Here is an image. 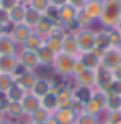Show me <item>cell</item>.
I'll use <instances>...</instances> for the list:
<instances>
[{
    "label": "cell",
    "mask_w": 121,
    "mask_h": 124,
    "mask_svg": "<svg viewBox=\"0 0 121 124\" xmlns=\"http://www.w3.org/2000/svg\"><path fill=\"white\" fill-rule=\"evenodd\" d=\"M3 111H5V117H9L12 121H20V119L25 117L20 103H9V101H5L3 103Z\"/></svg>",
    "instance_id": "obj_15"
},
{
    "label": "cell",
    "mask_w": 121,
    "mask_h": 124,
    "mask_svg": "<svg viewBox=\"0 0 121 124\" xmlns=\"http://www.w3.org/2000/svg\"><path fill=\"white\" fill-rule=\"evenodd\" d=\"M48 5H50V0H30L27 7L37 10V12H40V13L43 15V12L48 8Z\"/></svg>",
    "instance_id": "obj_34"
},
{
    "label": "cell",
    "mask_w": 121,
    "mask_h": 124,
    "mask_svg": "<svg viewBox=\"0 0 121 124\" xmlns=\"http://www.w3.org/2000/svg\"><path fill=\"white\" fill-rule=\"evenodd\" d=\"M75 61H76V56H71V55H66L63 51H58L55 55V60H53V71L55 75L61 76L63 79H68V78L73 76V66Z\"/></svg>",
    "instance_id": "obj_2"
},
{
    "label": "cell",
    "mask_w": 121,
    "mask_h": 124,
    "mask_svg": "<svg viewBox=\"0 0 121 124\" xmlns=\"http://www.w3.org/2000/svg\"><path fill=\"white\" fill-rule=\"evenodd\" d=\"M0 124H13V121L9 117H3V119H0Z\"/></svg>",
    "instance_id": "obj_48"
},
{
    "label": "cell",
    "mask_w": 121,
    "mask_h": 124,
    "mask_svg": "<svg viewBox=\"0 0 121 124\" xmlns=\"http://www.w3.org/2000/svg\"><path fill=\"white\" fill-rule=\"evenodd\" d=\"M13 124H30L28 119H20V121H13Z\"/></svg>",
    "instance_id": "obj_49"
},
{
    "label": "cell",
    "mask_w": 121,
    "mask_h": 124,
    "mask_svg": "<svg viewBox=\"0 0 121 124\" xmlns=\"http://www.w3.org/2000/svg\"><path fill=\"white\" fill-rule=\"evenodd\" d=\"M108 93H113V94H120L121 96V81H116V79H114L111 89H110Z\"/></svg>",
    "instance_id": "obj_41"
},
{
    "label": "cell",
    "mask_w": 121,
    "mask_h": 124,
    "mask_svg": "<svg viewBox=\"0 0 121 124\" xmlns=\"http://www.w3.org/2000/svg\"><path fill=\"white\" fill-rule=\"evenodd\" d=\"M35 96H38L40 99L45 98L47 94H50V78H43V76H38V79L35 81L33 88L30 89Z\"/></svg>",
    "instance_id": "obj_19"
},
{
    "label": "cell",
    "mask_w": 121,
    "mask_h": 124,
    "mask_svg": "<svg viewBox=\"0 0 121 124\" xmlns=\"http://www.w3.org/2000/svg\"><path fill=\"white\" fill-rule=\"evenodd\" d=\"M15 5H18V0H0V7H3L5 10L13 8Z\"/></svg>",
    "instance_id": "obj_40"
},
{
    "label": "cell",
    "mask_w": 121,
    "mask_h": 124,
    "mask_svg": "<svg viewBox=\"0 0 121 124\" xmlns=\"http://www.w3.org/2000/svg\"><path fill=\"white\" fill-rule=\"evenodd\" d=\"M32 31H33V30L30 28V27H27L25 23H17V25H9V27H7V33L13 38V41H15L18 46L23 45V41L28 38V35H30Z\"/></svg>",
    "instance_id": "obj_9"
},
{
    "label": "cell",
    "mask_w": 121,
    "mask_h": 124,
    "mask_svg": "<svg viewBox=\"0 0 121 124\" xmlns=\"http://www.w3.org/2000/svg\"><path fill=\"white\" fill-rule=\"evenodd\" d=\"M13 75H9V73H0V94H5L9 91L12 85H13Z\"/></svg>",
    "instance_id": "obj_33"
},
{
    "label": "cell",
    "mask_w": 121,
    "mask_h": 124,
    "mask_svg": "<svg viewBox=\"0 0 121 124\" xmlns=\"http://www.w3.org/2000/svg\"><path fill=\"white\" fill-rule=\"evenodd\" d=\"M106 111H121V96L108 93L106 99Z\"/></svg>",
    "instance_id": "obj_31"
},
{
    "label": "cell",
    "mask_w": 121,
    "mask_h": 124,
    "mask_svg": "<svg viewBox=\"0 0 121 124\" xmlns=\"http://www.w3.org/2000/svg\"><path fill=\"white\" fill-rule=\"evenodd\" d=\"M3 103H5V98L0 96V119L5 117V111H3Z\"/></svg>",
    "instance_id": "obj_45"
},
{
    "label": "cell",
    "mask_w": 121,
    "mask_h": 124,
    "mask_svg": "<svg viewBox=\"0 0 121 124\" xmlns=\"http://www.w3.org/2000/svg\"><path fill=\"white\" fill-rule=\"evenodd\" d=\"M0 23L9 27L10 25V17H9V10H5L3 7H0Z\"/></svg>",
    "instance_id": "obj_38"
},
{
    "label": "cell",
    "mask_w": 121,
    "mask_h": 124,
    "mask_svg": "<svg viewBox=\"0 0 121 124\" xmlns=\"http://www.w3.org/2000/svg\"><path fill=\"white\" fill-rule=\"evenodd\" d=\"M85 2H86V0H68V3H70L71 7H75L76 10H81V8H83Z\"/></svg>",
    "instance_id": "obj_42"
},
{
    "label": "cell",
    "mask_w": 121,
    "mask_h": 124,
    "mask_svg": "<svg viewBox=\"0 0 121 124\" xmlns=\"http://www.w3.org/2000/svg\"><path fill=\"white\" fill-rule=\"evenodd\" d=\"M75 124H101L100 117L95 114H88V113H80L75 119Z\"/></svg>",
    "instance_id": "obj_32"
},
{
    "label": "cell",
    "mask_w": 121,
    "mask_h": 124,
    "mask_svg": "<svg viewBox=\"0 0 121 124\" xmlns=\"http://www.w3.org/2000/svg\"><path fill=\"white\" fill-rule=\"evenodd\" d=\"M43 17H47V18H50L52 22H55V23H58V7H55V5H48V8L43 12Z\"/></svg>",
    "instance_id": "obj_35"
},
{
    "label": "cell",
    "mask_w": 121,
    "mask_h": 124,
    "mask_svg": "<svg viewBox=\"0 0 121 124\" xmlns=\"http://www.w3.org/2000/svg\"><path fill=\"white\" fill-rule=\"evenodd\" d=\"M50 3L60 8V7H63V5H66V3H68V0H50Z\"/></svg>",
    "instance_id": "obj_43"
},
{
    "label": "cell",
    "mask_w": 121,
    "mask_h": 124,
    "mask_svg": "<svg viewBox=\"0 0 121 124\" xmlns=\"http://www.w3.org/2000/svg\"><path fill=\"white\" fill-rule=\"evenodd\" d=\"M37 56H38V61H40V66H45V68H52L53 65V60H55V51L53 50H50V48L43 43L42 46L38 48L37 51Z\"/></svg>",
    "instance_id": "obj_13"
},
{
    "label": "cell",
    "mask_w": 121,
    "mask_h": 124,
    "mask_svg": "<svg viewBox=\"0 0 121 124\" xmlns=\"http://www.w3.org/2000/svg\"><path fill=\"white\" fill-rule=\"evenodd\" d=\"M28 2L30 0H18V3H22V5H28Z\"/></svg>",
    "instance_id": "obj_51"
},
{
    "label": "cell",
    "mask_w": 121,
    "mask_h": 124,
    "mask_svg": "<svg viewBox=\"0 0 121 124\" xmlns=\"http://www.w3.org/2000/svg\"><path fill=\"white\" fill-rule=\"evenodd\" d=\"M83 113H88V114H95V116H100L101 113H104V108L103 104H100L96 99H93L91 96L83 103Z\"/></svg>",
    "instance_id": "obj_25"
},
{
    "label": "cell",
    "mask_w": 121,
    "mask_h": 124,
    "mask_svg": "<svg viewBox=\"0 0 121 124\" xmlns=\"http://www.w3.org/2000/svg\"><path fill=\"white\" fill-rule=\"evenodd\" d=\"M83 70H86V68H85V65H83V61L76 56V61H75V66H73V76H76L78 73H81ZM73 76H71V78H73Z\"/></svg>",
    "instance_id": "obj_39"
},
{
    "label": "cell",
    "mask_w": 121,
    "mask_h": 124,
    "mask_svg": "<svg viewBox=\"0 0 121 124\" xmlns=\"http://www.w3.org/2000/svg\"><path fill=\"white\" fill-rule=\"evenodd\" d=\"M20 68L17 53L15 55H0V73H9L15 75L17 70Z\"/></svg>",
    "instance_id": "obj_11"
},
{
    "label": "cell",
    "mask_w": 121,
    "mask_h": 124,
    "mask_svg": "<svg viewBox=\"0 0 121 124\" xmlns=\"http://www.w3.org/2000/svg\"><path fill=\"white\" fill-rule=\"evenodd\" d=\"M43 124H60V123H58V119H56L55 116L52 114V116H50V117H48V119H47V121H45Z\"/></svg>",
    "instance_id": "obj_46"
},
{
    "label": "cell",
    "mask_w": 121,
    "mask_h": 124,
    "mask_svg": "<svg viewBox=\"0 0 121 124\" xmlns=\"http://www.w3.org/2000/svg\"><path fill=\"white\" fill-rule=\"evenodd\" d=\"M25 10H27V5H15L13 8L9 10V17H10V25H17V23H22L23 22V17H25Z\"/></svg>",
    "instance_id": "obj_24"
},
{
    "label": "cell",
    "mask_w": 121,
    "mask_h": 124,
    "mask_svg": "<svg viewBox=\"0 0 121 124\" xmlns=\"http://www.w3.org/2000/svg\"><path fill=\"white\" fill-rule=\"evenodd\" d=\"M17 58H18V63L23 70H28V71H37L40 68V61H38V56L35 51L32 50H25V48H18L17 51Z\"/></svg>",
    "instance_id": "obj_5"
},
{
    "label": "cell",
    "mask_w": 121,
    "mask_h": 124,
    "mask_svg": "<svg viewBox=\"0 0 121 124\" xmlns=\"http://www.w3.org/2000/svg\"><path fill=\"white\" fill-rule=\"evenodd\" d=\"M43 43H45V38H43L42 35H38L37 31H32V33L28 35V38L23 41L22 48H25V50H32V51H37Z\"/></svg>",
    "instance_id": "obj_22"
},
{
    "label": "cell",
    "mask_w": 121,
    "mask_h": 124,
    "mask_svg": "<svg viewBox=\"0 0 121 124\" xmlns=\"http://www.w3.org/2000/svg\"><path fill=\"white\" fill-rule=\"evenodd\" d=\"M25 93H27V91H25L23 88H20L17 83H13L12 88L3 94V98H5V101H9V103H20L22 98L25 96Z\"/></svg>",
    "instance_id": "obj_23"
},
{
    "label": "cell",
    "mask_w": 121,
    "mask_h": 124,
    "mask_svg": "<svg viewBox=\"0 0 121 124\" xmlns=\"http://www.w3.org/2000/svg\"><path fill=\"white\" fill-rule=\"evenodd\" d=\"M53 27H55V22H52L50 18H47V17H43V15H42V18H40V22L35 25L33 31H37L38 35H42V37L45 38L48 33L52 31V28H53Z\"/></svg>",
    "instance_id": "obj_26"
},
{
    "label": "cell",
    "mask_w": 121,
    "mask_h": 124,
    "mask_svg": "<svg viewBox=\"0 0 121 124\" xmlns=\"http://www.w3.org/2000/svg\"><path fill=\"white\" fill-rule=\"evenodd\" d=\"M110 41H111V46H120L121 43V35L114 28H110Z\"/></svg>",
    "instance_id": "obj_37"
},
{
    "label": "cell",
    "mask_w": 121,
    "mask_h": 124,
    "mask_svg": "<svg viewBox=\"0 0 121 124\" xmlns=\"http://www.w3.org/2000/svg\"><path fill=\"white\" fill-rule=\"evenodd\" d=\"M116 124H121V121H118V123H116Z\"/></svg>",
    "instance_id": "obj_52"
},
{
    "label": "cell",
    "mask_w": 121,
    "mask_h": 124,
    "mask_svg": "<svg viewBox=\"0 0 121 124\" xmlns=\"http://www.w3.org/2000/svg\"><path fill=\"white\" fill-rule=\"evenodd\" d=\"M42 108H45L50 114H53L58 109V101H56L55 94H47L45 98H42Z\"/></svg>",
    "instance_id": "obj_29"
},
{
    "label": "cell",
    "mask_w": 121,
    "mask_h": 124,
    "mask_svg": "<svg viewBox=\"0 0 121 124\" xmlns=\"http://www.w3.org/2000/svg\"><path fill=\"white\" fill-rule=\"evenodd\" d=\"M38 79V75L37 71H28V70H23V68L20 66L17 70V73L13 75V81L20 86V88H23L25 91H30L33 85H35V81Z\"/></svg>",
    "instance_id": "obj_7"
},
{
    "label": "cell",
    "mask_w": 121,
    "mask_h": 124,
    "mask_svg": "<svg viewBox=\"0 0 121 124\" xmlns=\"http://www.w3.org/2000/svg\"><path fill=\"white\" fill-rule=\"evenodd\" d=\"M18 45L13 41L9 33L0 35V55H15L18 51Z\"/></svg>",
    "instance_id": "obj_16"
},
{
    "label": "cell",
    "mask_w": 121,
    "mask_h": 124,
    "mask_svg": "<svg viewBox=\"0 0 121 124\" xmlns=\"http://www.w3.org/2000/svg\"><path fill=\"white\" fill-rule=\"evenodd\" d=\"M101 124H108V123H104V121H103V123H101Z\"/></svg>",
    "instance_id": "obj_53"
},
{
    "label": "cell",
    "mask_w": 121,
    "mask_h": 124,
    "mask_svg": "<svg viewBox=\"0 0 121 124\" xmlns=\"http://www.w3.org/2000/svg\"><path fill=\"white\" fill-rule=\"evenodd\" d=\"M111 46V41H110V28H101L96 30V37H95V48L98 50H106V48Z\"/></svg>",
    "instance_id": "obj_21"
},
{
    "label": "cell",
    "mask_w": 121,
    "mask_h": 124,
    "mask_svg": "<svg viewBox=\"0 0 121 124\" xmlns=\"http://www.w3.org/2000/svg\"><path fill=\"white\" fill-rule=\"evenodd\" d=\"M121 17V0H101V13L98 23L101 28H113Z\"/></svg>",
    "instance_id": "obj_1"
},
{
    "label": "cell",
    "mask_w": 121,
    "mask_h": 124,
    "mask_svg": "<svg viewBox=\"0 0 121 124\" xmlns=\"http://www.w3.org/2000/svg\"><path fill=\"white\" fill-rule=\"evenodd\" d=\"M106 117H104V123L108 124H116L118 121H121V111H104Z\"/></svg>",
    "instance_id": "obj_36"
},
{
    "label": "cell",
    "mask_w": 121,
    "mask_h": 124,
    "mask_svg": "<svg viewBox=\"0 0 121 124\" xmlns=\"http://www.w3.org/2000/svg\"><path fill=\"white\" fill-rule=\"evenodd\" d=\"M40 18H42V13H40V12L27 7V10H25V17H23V22H22V23H25L27 27H30V28L33 30L35 25L40 22Z\"/></svg>",
    "instance_id": "obj_28"
},
{
    "label": "cell",
    "mask_w": 121,
    "mask_h": 124,
    "mask_svg": "<svg viewBox=\"0 0 121 124\" xmlns=\"http://www.w3.org/2000/svg\"><path fill=\"white\" fill-rule=\"evenodd\" d=\"M101 50H98V48H93L91 51H83V53H80L78 58L83 61L85 68H88V70H100L101 68Z\"/></svg>",
    "instance_id": "obj_8"
},
{
    "label": "cell",
    "mask_w": 121,
    "mask_h": 124,
    "mask_svg": "<svg viewBox=\"0 0 121 124\" xmlns=\"http://www.w3.org/2000/svg\"><path fill=\"white\" fill-rule=\"evenodd\" d=\"M81 10H83L93 22H98L100 13H101V0H86Z\"/></svg>",
    "instance_id": "obj_17"
},
{
    "label": "cell",
    "mask_w": 121,
    "mask_h": 124,
    "mask_svg": "<svg viewBox=\"0 0 121 124\" xmlns=\"http://www.w3.org/2000/svg\"><path fill=\"white\" fill-rule=\"evenodd\" d=\"M50 116H52V114L48 113L47 109L40 106V108H38V109H35L32 114H28V116H27V119H28V121H30L32 124H43V123H45V121L48 119V117H50Z\"/></svg>",
    "instance_id": "obj_27"
},
{
    "label": "cell",
    "mask_w": 121,
    "mask_h": 124,
    "mask_svg": "<svg viewBox=\"0 0 121 124\" xmlns=\"http://www.w3.org/2000/svg\"><path fill=\"white\" fill-rule=\"evenodd\" d=\"M113 28H114V30H116V31H118V33L121 35V17H120V20L114 23V27H113Z\"/></svg>",
    "instance_id": "obj_47"
},
{
    "label": "cell",
    "mask_w": 121,
    "mask_h": 124,
    "mask_svg": "<svg viewBox=\"0 0 121 124\" xmlns=\"http://www.w3.org/2000/svg\"><path fill=\"white\" fill-rule=\"evenodd\" d=\"M113 83H114V78H113L111 71H104V70H100V73H98V81H96V86L95 88H98V89H101V91H110L111 89Z\"/></svg>",
    "instance_id": "obj_20"
},
{
    "label": "cell",
    "mask_w": 121,
    "mask_h": 124,
    "mask_svg": "<svg viewBox=\"0 0 121 124\" xmlns=\"http://www.w3.org/2000/svg\"><path fill=\"white\" fill-rule=\"evenodd\" d=\"M118 48H120V50H121V43H120V46H118Z\"/></svg>",
    "instance_id": "obj_54"
},
{
    "label": "cell",
    "mask_w": 121,
    "mask_h": 124,
    "mask_svg": "<svg viewBox=\"0 0 121 124\" xmlns=\"http://www.w3.org/2000/svg\"><path fill=\"white\" fill-rule=\"evenodd\" d=\"M121 66V50L118 46H110L101 53V68L104 71H113Z\"/></svg>",
    "instance_id": "obj_3"
},
{
    "label": "cell",
    "mask_w": 121,
    "mask_h": 124,
    "mask_svg": "<svg viewBox=\"0 0 121 124\" xmlns=\"http://www.w3.org/2000/svg\"><path fill=\"white\" fill-rule=\"evenodd\" d=\"M75 37L78 41L80 51H91L95 48V37H96V30L93 28H80L75 31Z\"/></svg>",
    "instance_id": "obj_4"
},
{
    "label": "cell",
    "mask_w": 121,
    "mask_h": 124,
    "mask_svg": "<svg viewBox=\"0 0 121 124\" xmlns=\"http://www.w3.org/2000/svg\"><path fill=\"white\" fill-rule=\"evenodd\" d=\"M61 51L66 53V55H71V56H78L81 51H80V46H78V41H76V37L71 31H66V35L61 38Z\"/></svg>",
    "instance_id": "obj_12"
},
{
    "label": "cell",
    "mask_w": 121,
    "mask_h": 124,
    "mask_svg": "<svg viewBox=\"0 0 121 124\" xmlns=\"http://www.w3.org/2000/svg\"><path fill=\"white\" fill-rule=\"evenodd\" d=\"M98 73L100 70H83L81 73H78L76 76H73V85L80 86V88H86V89H93L98 81Z\"/></svg>",
    "instance_id": "obj_6"
},
{
    "label": "cell",
    "mask_w": 121,
    "mask_h": 124,
    "mask_svg": "<svg viewBox=\"0 0 121 124\" xmlns=\"http://www.w3.org/2000/svg\"><path fill=\"white\" fill-rule=\"evenodd\" d=\"M56 101H58V108H71L75 98H73V86L65 85L60 93L56 94Z\"/></svg>",
    "instance_id": "obj_14"
},
{
    "label": "cell",
    "mask_w": 121,
    "mask_h": 124,
    "mask_svg": "<svg viewBox=\"0 0 121 124\" xmlns=\"http://www.w3.org/2000/svg\"><path fill=\"white\" fill-rule=\"evenodd\" d=\"M111 75H113V78H114L116 81H121V66H120V68H116V70H113Z\"/></svg>",
    "instance_id": "obj_44"
},
{
    "label": "cell",
    "mask_w": 121,
    "mask_h": 124,
    "mask_svg": "<svg viewBox=\"0 0 121 124\" xmlns=\"http://www.w3.org/2000/svg\"><path fill=\"white\" fill-rule=\"evenodd\" d=\"M3 33H7V27L0 23V35H3Z\"/></svg>",
    "instance_id": "obj_50"
},
{
    "label": "cell",
    "mask_w": 121,
    "mask_h": 124,
    "mask_svg": "<svg viewBox=\"0 0 121 124\" xmlns=\"http://www.w3.org/2000/svg\"><path fill=\"white\" fill-rule=\"evenodd\" d=\"M75 23H76V27H78V30H80V28H91L95 22L90 18L86 13H85L83 10H78V15H76Z\"/></svg>",
    "instance_id": "obj_30"
},
{
    "label": "cell",
    "mask_w": 121,
    "mask_h": 124,
    "mask_svg": "<svg viewBox=\"0 0 121 124\" xmlns=\"http://www.w3.org/2000/svg\"><path fill=\"white\" fill-rule=\"evenodd\" d=\"M20 104H22V109H23V114L27 117L28 114H32L35 109H38V108L42 106V99H40L38 96H35L32 91H27L25 96L22 98Z\"/></svg>",
    "instance_id": "obj_10"
},
{
    "label": "cell",
    "mask_w": 121,
    "mask_h": 124,
    "mask_svg": "<svg viewBox=\"0 0 121 124\" xmlns=\"http://www.w3.org/2000/svg\"><path fill=\"white\" fill-rule=\"evenodd\" d=\"M58 123L60 124H75V119H76V113H75L71 108H58L55 113H53Z\"/></svg>",
    "instance_id": "obj_18"
}]
</instances>
